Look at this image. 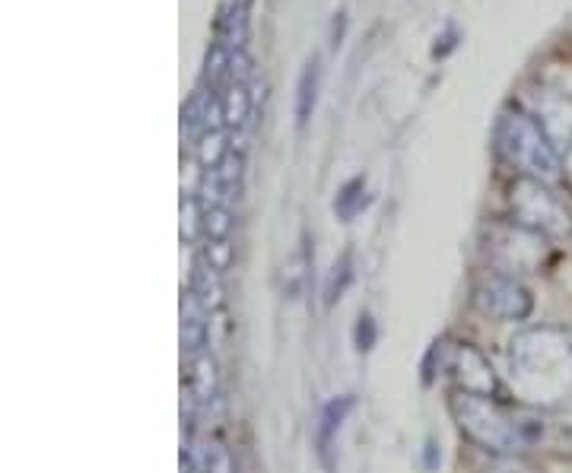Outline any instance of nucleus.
<instances>
[{
    "label": "nucleus",
    "instance_id": "f257e3e1",
    "mask_svg": "<svg viewBox=\"0 0 572 473\" xmlns=\"http://www.w3.org/2000/svg\"><path fill=\"white\" fill-rule=\"evenodd\" d=\"M515 394L528 407H560L572 398V333L553 325L528 328L509 350Z\"/></svg>",
    "mask_w": 572,
    "mask_h": 473
},
{
    "label": "nucleus",
    "instance_id": "f03ea898",
    "mask_svg": "<svg viewBox=\"0 0 572 473\" xmlns=\"http://www.w3.org/2000/svg\"><path fill=\"white\" fill-rule=\"evenodd\" d=\"M449 410L468 442L500 457L522 454L541 439V423L524 410H512L500 403V398H477V394L454 391Z\"/></svg>",
    "mask_w": 572,
    "mask_h": 473
},
{
    "label": "nucleus",
    "instance_id": "7ed1b4c3",
    "mask_svg": "<svg viewBox=\"0 0 572 473\" xmlns=\"http://www.w3.org/2000/svg\"><path fill=\"white\" fill-rule=\"evenodd\" d=\"M493 141L500 156L512 168H519L522 178H534L544 185H556L563 178L560 146L550 141V134L524 112H502L493 131Z\"/></svg>",
    "mask_w": 572,
    "mask_h": 473
},
{
    "label": "nucleus",
    "instance_id": "20e7f679",
    "mask_svg": "<svg viewBox=\"0 0 572 473\" xmlns=\"http://www.w3.org/2000/svg\"><path fill=\"white\" fill-rule=\"evenodd\" d=\"M509 210H512V223H519L538 236L553 238V241L572 236V210L544 182L515 178V185L509 188Z\"/></svg>",
    "mask_w": 572,
    "mask_h": 473
},
{
    "label": "nucleus",
    "instance_id": "39448f33",
    "mask_svg": "<svg viewBox=\"0 0 572 473\" xmlns=\"http://www.w3.org/2000/svg\"><path fill=\"white\" fill-rule=\"evenodd\" d=\"M487 255L497 264L500 274H509V277L528 274V270L541 267V260H544V236L524 229L519 223L497 226L487 241Z\"/></svg>",
    "mask_w": 572,
    "mask_h": 473
},
{
    "label": "nucleus",
    "instance_id": "423d86ee",
    "mask_svg": "<svg viewBox=\"0 0 572 473\" xmlns=\"http://www.w3.org/2000/svg\"><path fill=\"white\" fill-rule=\"evenodd\" d=\"M474 302L483 315L497 318V321H528V315L534 311V299L528 292V286L519 277L509 274H487L474 286Z\"/></svg>",
    "mask_w": 572,
    "mask_h": 473
},
{
    "label": "nucleus",
    "instance_id": "0eeeda50",
    "mask_svg": "<svg viewBox=\"0 0 572 473\" xmlns=\"http://www.w3.org/2000/svg\"><path fill=\"white\" fill-rule=\"evenodd\" d=\"M442 366L449 369L458 391L477 398H500V376L493 372L490 359L471 343H454Z\"/></svg>",
    "mask_w": 572,
    "mask_h": 473
},
{
    "label": "nucleus",
    "instance_id": "6e6552de",
    "mask_svg": "<svg viewBox=\"0 0 572 473\" xmlns=\"http://www.w3.org/2000/svg\"><path fill=\"white\" fill-rule=\"evenodd\" d=\"M354 410V398L344 394V398H334L325 410H321V420H318V457L321 464L331 471L334 467V442H337V432L344 426L347 413Z\"/></svg>",
    "mask_w": 572,
    "mask_h": 473
},
{
    "label": "nucleus",
    "instance_id": "1a4fd4ad",
    "mask_svg": "<svg viewBox=\"0 0 572 473\" xmlns=\"http://www.w3.org/2000/svg\"><path fill=\"white\" fill-rule=\"evenodd\" d=\"M318 93H321V58L311 54L306 68L296 80V124L306 127L318 109Z\"/></svg>",
    "mask_w": 572,
    "mask_h": 473
},
{
    "label": "nucleus",
    "instance_id": "9d476101",
    "mask_svg": "<svg viewBox=\"0 0 572 473\" xmlns=\"http://www.w3.org/2000/svg\"><path fill=\"white\" fill-rule=\"evenodd\" d=\"M207 337H211V325H207V311L188 299V306H182V350L194 359V356L207 353Z\"/></svg>",
    "mask_w": 572,
    "mask_h": 473
},
{
    "label": "nucleus",
    "instance_id": "9b49d317",
    "mask_svg": "<svg viewBox=\"0 0 572 473\" xmlns=\"http://www.w3.org/2000/svg\"><path fill=\"white\" fill-rule=\"evenodd\" d=\"M191 296H194V302L204 308V311H216V308L223 306L219 274H216L214 267H211L204 258L197 260V267H194V277H191Z\"/></svg>",
    "mask_w": 572,
    "mask_h": 473
},
{
    "label": "nucleus",
    "instance_id": "f8f14e48",
    "mask_svg": "<svg viewBox=\"0 0 572 473\" xmlns=\"http://www.w3.org/2000/svg\"><path fill=\"white\" fill-rule=\"evenodd\" d=\"M216 359L211 353H201L191 359V401L197 407H207L216 398Z\"/></svg>",
    "mask_w": 572,
    "mask_h": 473
},
{
    "label": "nucleus",
    "instance_id": "ddd939ff",
    "mask_svg": "<svg viewBox=\"0 0 572 473\" xmlns=\"http://www.w3.org/2000/svg\"><path fill=\"white\" fill-rule=\"evenodd\" d=\"M219 105H223V121H226V127H242L245 119L252 115V93H248V86L245 83H236V80H229L223 90H219Z\"/></svg>",
    "mask_w": 572,
    "mask_h": 473
},
{
    "label": "nucleus",
    "instance_id": "4468645a",
    "mask_svg": "<svg viewBox=\"0 0 572 473\" xmlns=\"http://www.w3.org/2000/svg\"><path fill=\"white\" fill-rule=\"evenodd\" d=\"M369 194H366V178L359 175V178H350L344 188L337 191V200H334V214L337 219H344V223H350V219H357L366 207H369Z\"/></svg>",
    "mask_w": 572,
    "mask_h": 473
},
{
    "label": "nucleus",
    "instance_id": "2eb2a0df",
    "mask_svg": "<svg viewBox=\"0 0 572 473\" xmlns=\"http://www.w3.org/2000/svg\"><path fill=\"white\" fill-rule=\"evenodd\" d=\"M309 267H311V255H309V241H303L284 267V289L289 299H296L303 289H306V280H309Z\"/></svg>",
    "mask_w": 572,
    "mask_h": 473
},
{
    "label": "nucleus",
    "instance_id": "dca6fc26",
    "mask_svg": "<svg viewBox=\"0 0 572 473\" xmlns=\"http://www.w3.org/2000/svg\"><path fill=\"white\" fill-rule=\"evenodd\" d=\"M201 229H204V236L207 241H229L233 236V226H236V219H233V210L226 207V204H216V207H204L201 210Z\"/></svg>",
    "mask_w": 572,
    "mask_h": 473
},
{
    "label": "nucleus",
    "instance_id": "f3484780",
    "mask_svg": "<svg viewBox=\"0 0 572 473\" xmlns=\"http://www.w3.org/2000/svg\"><path fill=\"white\" fill-rule=\"evenodd\" d=\"M229 143H226V134L223 131H204L201 134V143H197V160H201V166L207 168H219V163L229 156Z\"/></svg>",
    "mask_w": 572,
    "mask_h": 473
},
{
    "label": "nucleus",
    "instance_id": "a211bd4d",
    "mask_svg": "<svg viewBox=\"0 0 572 473\" xmlns=\"http://www.w3.org/2000/svg\"><path fill=\"white\" fill-rule=\"evenodd\" d=\"M350 280H354V255H350V251H344L340 258L334 260L331 274H328V284H325V302L334 306V302L344 296V289H347Z\"/></svg>",
    "mask_w": 572,
    "mask_h": 473
},
{
    "label": "nucleus",
    "instance_id": "6ab92c4d",
    "mask_svg": "<svg viewBox=\"0 0 572 473\" xmlns=\"http://www.w3.org/2000/svg\"><path fill=\"white\" fill-rule=\"evenodd\" d=\"M242 172H245V156H242V150H229V156L219 163L216 168V175H219V185H223V194H226V200H233L238 194V185H242Z\"/></svg>",
    "mask_w": 572,
    "mask_h": 473
},
{
    "label": "nucleus",
    "instance_id": "aec40b11",
    "mask_svg": "<svg viewBox=\"0 0 572 473\" xmlns=\"http://www.w3.org/2000/svg\"><path fill=\"white\" fill-rule=\"evenodd\" d=\"M204 260H207L216 274L223 277V274L233 267V245H229V241H207V248H204Z\"/></svg>",
    "mask_w": 572,
    "mask_h": 473
},
{
    "label": "nucleus",
    "instance_id": "412c9836",
    "mask_svg": "<svg viewBox=\"0 0 572 473\" xmlns=\"http://www.w3.org/2000/svg\"><path fill=\"white\" fill-rule=\"evenodd\" d=\"M376 321H372V315H359L357 318V328H354V343H357L359 353H369L372 347H376Z\"/></svg>",
    "mask_w": 572,
    "mask_h": 473
},
{
    "label": "nucleus",
    "instance_id": "4be33fe9",
    "mask_svg": "<svg viewBox=\"0 0 572 473\" xmlns=\"http://www.w3.org/2000/svg\"><path fill=\"white\" fill-rule=\"evenodd\" d=\"M252 58L238 48V51H233V61H229V80H236V83H252Z\"/></svg>",
    "mask_w": 572,
    "mask_h": 473
},
{
    "label": "nucleus",
    "instance_id": "5701e85b",
    "mask_svg": "<svg viewBox=\"0 0 572 473\" xmlns=\"http://www.w3.org/2000/svg\"><path fill=\"white\" fill-rule=\"evenodd\" d=\"M204 473H236V461H233V454L226 445H216L211 451V457H207V471Z\"/></svg>",
    "mask_w": 572,
    "mask_h": 473
},
{
    "label": "nucleus",
    "instance_id": "b1692460",
    "mask_svg": "<svg viewBox=\"0 0 572 473\" xmlns=\"http://www.w3.org/2000/svg\"><path fill=\"white\" fill-rule=\"evenodd\" d=\"M454 48H458V29L454 25H449L439 39H436V45H432V58L436 61H442V58H449Z\"/></svg>",
    "mask_w": 572,
    "mask_h": 473
},
{
    "label": "nucleus",
    "instance_id": "393cba45",
    "mask_svg": "<svg viewBox=\"0 0 572 473\" xmlns=\"http://www.w3.org/2000/svg\"><path fill=\"white\" fill-rule=\"evenodd\" d=\"M344 39H347V13H344V10H337L331 20V32H328V45L337 51V48L344 45Z\"/></svg>",
    "mask_w": 572,
    "mask_h": 473
},
{
    "label": "nucleus",
    "instance_id": "a878e982",
    "mask_svg": "<svg viewBox=\"0 0 572 473\" xmlns=\"http://www.w3.org/2000/svg\"><path fill=\"white\" fill-rule=\"evenodd\" d=\"M197 216H204L197 214V204H194V200H185V204H182V236L185 238H194V226L204 223V219H197Z\"/></svg>",
    "mask_w": 572,
    "mask_h": 473
},
{
    "label": "nucleus",
    "instance_id": "bb28decb",
    "mask_svg": "<svg viewBox=\"0 0 572 473\" xmlns=\"http://www.w3.org/2000/svg\"><path fill=\"white\" fill-rule=\"evenodd\" d=\"M423 457H427V471H436V467H439V449H436V442H432V439H427Z\"/></svg>",
    "mask_w": 572,
    "mask_h": 473
}]
</instances>
